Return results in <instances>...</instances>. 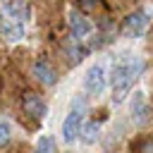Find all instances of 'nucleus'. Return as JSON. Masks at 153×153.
Masks as SVG:
<instances>
[{"label":"nucleus","instance_id":"f257e3e1","mask_svg":"<svg viewBox=\"0 0 153 153\" xmlns=\"http://www.w3.org/2000/svg\"><path fill=\"white\" fill-rule=\"evenodd\" d=\"M141 67H143V62L139 57H131V55H122L115 62V67H112V100L115 103H122L127 98Z\"/></svg>","mask_w":153,"mask_h":153},{"label":"nucleus","instance_id":"f03ea898","mask_svg":"<svg viewBox=\"0 0 153 153\" xmlns=\"http://www.w3.org/2000/svg\"><path fill=\"white\" fill-rule=\"evenodd\" d=\"M84 88H86L91 96L103 93V88H105V69H103V65L88 67V72H86V76H84Z\"/></svg>","mask_w":153,"mask_h":153},{"label":"nucleus","instance_id":"7ed1b4c3","mask_svg":"<svg viewBox=\"0 0 153 153\" xmlns=\"http://www.w3.org/2000/svg\"><path fill=\"white\" fill-rule=\"evenodd\" d=\"M148 26V14L146 10H136L134 14H129L124 19V26H122V33L124 36H141Z\"/></svg>","mask_w":153,"mask_h":153},{"label":"nucleus","instance_id":"20e7f679","mask_svg":"<svg viewBox=\"0 0 153 153\" xmlns=\"http://www.w3.org/2000/svg\"><path fill=\"white\" fill-rule=\"evenodd\" d=\"M79 134H81V105H79V108L74 105V110L65 117V124H62V139H65L67 143H72Z\"/></svg>","mask_w":153,"mask_h":153},{"label":"nucleus","instance_id":"39448f33","mask_svg":"<svg viewBox=\"0 0 153 153\" xmlns=\"http://www.w3.org/2000/svg\"><path fill=\"white\" fill-rule=\"evenodd\" d=\"M69 31H72V36L79 41V38H84V36H88V33L93 31V24H91L84 14L69 12Z\"/></svg>","mask_w":153,"mask_h":153},{"label":"nucleus","instance_id":"423d86ee","mask_svg":"<svg viewBox=\"0 0 153 153\" xmlns=\"http://www.w3.org/2000/svg\"><path fill=\"white\" fill-rule=\"evenodd\" d=\"M22 108H24V112H26V115L38 117V120L48 112V105H45V103H43V98H41V96H36V93H26V96H24V100H22Z\"/></svg>","mask_w":153,"mask_h":153},{"label":"nucleus","instance_id":"0eeeda50","mask_svg":"<svg viewBox=\"0 0 153 153\" xmlns=\"http://www.w3.org/2000/svg\"><path fill=\"white\" fill-rule=\"evenodd\" d=\"M0 5H2L7 19H12V22H17V24H22V22L29 17V10H26V5H24L22 0H0Z\"/></svg>","mask_w":153,"mask_h":153},{"label":"nucleus","instance_id":"6e6552de","mask_svg":"<svg viewBox=\"0 0 153 153\" xmlns=\"http://www.w3.org/2000/svg\"><path fill=\"white\" fill-rule=\"evenodd\" d=\"M131 117H134L136 124L146 122V96H143V91H134V96H131Z\"/></svg>","mask_w":153,"mask_h":153},{"label":"nucleus","instance_id":"1a4fd4ad","mask_svg":"<svg viewBox=\"0 0 153 153\" xmlns=\"http://www.w3.org/2000/svg\"><path fill=\"white\" fill-rule=\"evenodd\" d=\"M33 74H36V79L43 84V86H53L55 84V69L48 65V62H43V60H38L36 65H33Z\"/></svg>","mask_w":153,"mask_h":153},{"label":"nucleus","instance_id":"9d476101","mask_svg":"<svg viewBox=\"0 0 153 153\" xmlns=\"http://www.w3.org/2000/svg\"><path fill=\"white\" fill-rule=\"evenodd\" d=\"M0 31H2V36L7 41H19L24 36V26L17 24V22H12V19H2L0 22Z\"/></svg>","mask_w":153,"mask_h":153},{"label":"nucleus","instance_id":"9b49d317","mask_svg":"<svg viewBox=\"0 0 153 153\" xmlns=\"http://www.w3.org/2000/svg\"><path fill=\"white\" fill-rule=\"evenodd\" d=\"M81 134H84V141H86V143H93V141L98 139V124H96V122H88V124L81 129Z\"/></svg>","mask_w":153,"mask_h":153},{"label":"nucleus","instance_id":"f8f14e48","mask_svg":"<svg viewBox=\"0 0 153 153\" xmlns=\"http://www.w3.org/2000/svg\"><path fill=\"white\" fill-rule=\"evenodd\" d=\"M36 153H55V143L50 136H41L36 143Z\"/></svg>","mask_w":153,"mask_h":153},{"label":"nucleus","instance_id":"ddd939ff","mask_svg":"<svg viewBox=\"0 0 153 153\" xmlns=\"http://www.w3.org/2000/svg\"><path fill=\"white\" fill-rule=\"evenodd\" d=\"M86 50L88 48H84V45H72L67 53H69V62L74 65V62H81L84 60V55H86Z\"/></svg>","mask_w":153,"mask_h":153},{"label":"nucleus","instance_id":"4468645a","mask_svg":"<svg viewBox=\"0 0 153 153\" xmlns=\"http://www.w3.org/2000/svg\"><path fill=\"white\" fill-rule=\"evenodd\" d=\"M10 134H12L10 131V124L7 122H0V146H5L10 141Z\"/></svg>","mask_w":153,"mask_h":153},{"label":"nucleus","instance_id":"2eb2a0df","mask_svg":"<svg viewBox=\"0 0 153 153\" xmlns=\"http://www.w3.org/2000/svg\"><path fill=\"white\" fill-rule=\"evenodd\" d=\"M136 153H153V139H146L136 146Z\"/></svg>","mask_w":153,"mask_h":153},{"label":"nucleus","instance_id":"dca6fc26","mask_svg":"<svg viewBox=\"0 0 153 153\" xmlns=\"http://www.w3.org/2000/svg\"><path fill=\"white\" fill-rule=\"evenodd\" d=\"M79 7H84V10H93V7H98V0H74Z\"/></svg>","mask_w":153,"mask_h":153}]
</instances>
